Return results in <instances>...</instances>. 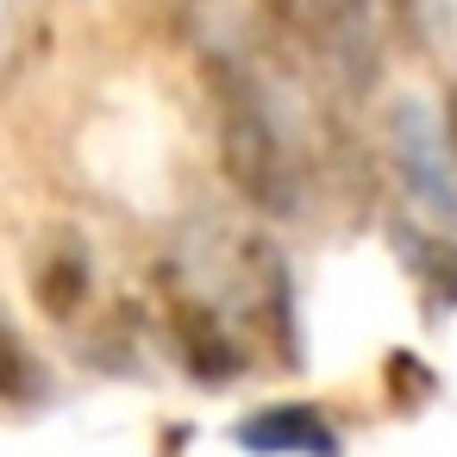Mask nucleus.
<instances>
[{
  "label": "nucleus",
  "instance_id": "f257e3e1",
  "mask_svg": "<svg viewBox=\"0 0 457 457\" xmlns=\"http://www.w3.org/2000/svg\"><path fill=\"white\" fill-rule=\"evenodd\" d=\"M226 163L238 176V188L257 201V207H288V163H282V145L270 132V120L257 113L251 88H232L226 95Z\"/></svg>",
  "mask_w": 457,
  "mask_h": 457
},
{
  "label": "nucleus",
  "instance_id": "f03ea898",
  "mask_svg": "<svg viewBox=\"0 0 457 457\" xmlns=\"http://www.w3.org/2000/svg\"><path fill=\"white\" fill-rule=\"evenodd\" d=\"M82 295H88V270H82V257H51V263L38 270V301H45V313L70 320V313L82 307Z\"/></svg>",
  "mask_w": 457,
  "mask_h": 457
},
{
  "label": "nucleus",
  "instance_id": "7ed1b4c3",
  "mask_svg": "<svg viewBox=\"0 0 457 457\" xmlns=\"http://www.w3.org/2000/svg\"><path fill=\"white\" fill-rule=\"evenodd\" d=\"M45 376H38V357L20 345L13 326H0V401H38Z\"/></svg>",
  "mask_w": 457,
  "mask_h": 457
},
{
  "label": "nucleus",
  "instance_id": "20e7f679",
  "mask_svg": "<svg viewBox=\"0 0 457 457\" xmlns=\"http://www.w3.org/2000/svg\"><path fill=\"white\" fill-rule=\"evenodd\" d=\"M451 145H457V101H451Z\"/></svg>",
  "mask_w": 457,
  "mask_h": 457
}]
</instances>
